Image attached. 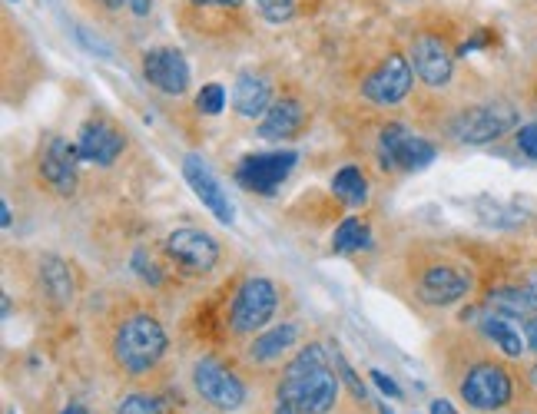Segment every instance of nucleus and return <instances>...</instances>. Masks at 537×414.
Instances as JSON below:
<instances>
[{
  "label": "nucleus",
  "instance_id": "20",
  "mask_svg": "<svg viewBox=\"0 0 537 414\" xmlns=\"http://www.w3.org/2000/svg\"><path fill=\"white\" fill-rule=\"evenodd\" d=\"M481 328H484V335H488L491 342L498 345L504 355L518 358V355L524 352V338H521L518 328L511 325V318H508V315H501V312L484 315V318H481Z\"/></svg>",
  "mask_w": 537,
  "mask_h": 414
},
{
  "label": "nucleus",
  "instance_id": "5",
  "mask_svg": "<svg viewBox=\"0 0 537 414\" xmlns=\"http://www.w3.org/2000/svg\"><path fill=\"white\" fill-rule=\"evenodd\" d=\"M276 285L269 279H249L242 289L236 292L233 312H229V325H233L236 335H252L256 328H262L276 312Z\"/></svg>",
  "mask_w": 537,
  "mask_h": 414
},
{
  "label": "nucleus",
  "instance_id": "19",
  "mask_svg": "<svg viewBox=\"0 0 537 414\" xmlns=\"http://www.w3.org/2000/svg\"><path fill=\"white\" fill-rule=\"evenodd\" d=\"M488 305L501 315H537V295L524 285H514V289H494L488 295Z\"/></svg>",
  "mask_w": 537,
  "mask_h": 414
},
{
  "label": "nucleus",
  "instance_id": "29",
  "mask_svg": "<svg viewBox=\"0 0 537 414\" xmlns=\"http://www.w3.org/2000/svg\"><path fill=\"white\" fill-rule=\"evenodd\" d=\"M518 150L528 159H537V123H528L518 130Z\"/></svg>",
  "mask_w": 537,
  "mask_h": 414
},
{
  "label": "nucleus",
  "instance_id": "18",
  "mask_svg": "<svg viewBox=\"0 0 537 414\" xmlns=\"http://www.w3.org/2000/svg\"><path fill=\"white\" fill-rule=\"evenodd\" d=\"M269 83L256 77V73H242V77L236 80L233 87V106L239 116H249V120H256V116H266L269 110Z\"/></svg>",
  "mask_w": 537,
  "mask_h": 414
},
{
  "label": "nucleus",
  "instance_id": "35",
  "mask_svg": "<svg viewBox=\"0 0 537 414\" xmlns=\"http://www.w3.org/2000/svg\"><path fill=\"white\" fill-rule=\"evenodd\" d=\"M93 4H100L103 10H120L126 4H133V0H93Z\"/></svg>",
  "mask_w": 537,
  "mask_h": 414
},
{
  "label": "nucleus",
  "instance_id": "32",
  "mask_svg": "<svg viewBox=\"0 0 537 414\" xmlns=\"http://www.w3.org/2000/svg\"><path fill=\"white\" fill-rule=\"evenodd\" d=\"M133 262H136V272H140L146 282L160 285V272H156V269H153V262H150V265H146V256H143V252H136V259H133Z\"/></svg>",
  "mask_w": 537,
  "mask_h": 414
},
{
  "label": "nucleus",
  "instance_id": "4",
  "mask_svg": "<svg viewBox=\"0 0 537 414\" xmlns=\"http://www.w3.org/2000/svg\"><path fill=\"white\" fill-rule=\"evenodd\" d=\"M378 150H382V163L388 169H405V173H418L435 163V143H428L425 136H415L402 123H388L382 136H378Z\"/></svg>",
  "mask_w": 537,
  "mask_h": 414
},
{
  "label": "nucleus",
  "instance_id": "40",
  "mask_svg": "<svg viewBox=\"0 0 537 414\" xmlns=\"http://www.w3.org/2000/svg\"><path fill=\"white\" fill-rule=\"evenodd\" d=\"M63 414H87V408H83V405H70Z\"/></svg>",
  "mask_w": 537,
  "mask_h": 414
},
{
  "label": "nucleus",
  "instance_id": "1",
  "mask_svg": "<svg viewBox=\"0 0 537 414\" xmlns=\"http://www.w3.org/2000/svg\"><path fill=\"white\" fill-rule=\"evenodd\" d=\"M335 398H339V381L329 371L322 345H305L282 375L279 401H289L302 414H325Z\"/></svg>",
  "mask_w": 537,
  "mask_h": 414
},
{
  "label": "nucleus",
  "instance_id": "28",
  "mask_svg": "<svg viewBox=\"0 0 537 414\" xmlns=\"http://www.w3.org/2000/svg\"><path fill=\"white\" fill-rule=\"evenodd\" d=\"M117 414H160V398L153 395H130L120 401Z\"/></svg>",
  "mask_w": 537,
  "mask_h": 414
},
{
  "label": "nucleus",
  "instance_id": "16",
  "mask_svg": "<svg viewBox=\"0 0 537 414\" xmlns=\"http://www.w3.org/2000/svg\"><path fill=\"white\" fill-rule=\"evenodd\" d=\"M123 133L117 130V126H110V123H87L80 130V143H77V150H80V159H87V163H100V166H110L113 159H117L123 153Z\"/></svg>",
  "mask_w": 537,
  "mask_h": 414
},
{
  "label": "nucleus",
  "instance_id": "27",
  "mask_svg": "<svg viewBox=\"0 0 537 414\" xmlns=\"http://www.w3.org/2000/svg\"><path fill=\"white\" fill-rule=\"evenodd\" d=\"M196 106H199V113H209V116H216L219 110L226 106V90L219 87V83H209V87L199 90V97H196Z\"/></svg>",
  "mask_w": 537,
  "mask_h": 414
},
{
  "label": "nucleus",
  "instance_id": "17",
  "mask_svg": "<svg viewBox=\"0 0 537 414\" xmlns=\"http://www.w3.org/2000/svg\"><path fill=\"white\" fill-rule=\"evenodd\" d=\"M302 120H305V113H302V106L296 100H279V103L269 106L266 116H262L259 136H262V140H286V136L299 133Z\"/></svg>",
  "mask_w": 537,
  "mask_h": 414
},
{
  "label": "nucleus",
  "instance_id": "23",
  "mask_svg": "<svg viewBox=\"0 0 537 414\" xmlns=\"http://www.w3.org/2000/svg\"><path fill=\"white\" fill-rule=\"evenodd\" d=\"M332 189H335V196H339L342 203H349V206H362L368 199V183H365V176L358 173L355 166L339 169L335 179H332Z\"/></svg>",
  "mask_w": 537,
  "mask_h": 414
},
{
  "label": "nucleus",
  "instance_id": "7",
  "mask_svg": "<svg viewBox=\"0 0 537 414\" xmlns=\"http://www.w3.org/2000/svg\"><path fill=\"white\" fill-rule=\"evenodd\" d=\"M461 398L475 411H498L511 401V378L498 365H478L461 381Z\"/></svg>",
  "mask_w": 537,
  "mask_h": 414
},
{
  "label": "nucleus",
  "instance_id": "15",
  "mask_svg": "<svg viewBox=\"0 0 537 414\" xmlns=\"http://www.w3.org/2000/svg\"><path fill=\"white\" fill-rule=\"evenodd\" d=\"M77 159V146H70L63 136H54L44 150V159H40V173H44V179L57 193H73V186H77Z\"/></svg>",
  "mask_w": 537,
  "mask_h": 414
},
{
  "label": "nucleus",
  "instance_id": "12",
  "mask_svg": "<svg viewBox=\"0 0 537 414\" xmlns=\"http://www.w3.org/2000/svg\"><path fill=\"white\" fill-rule=\"evenodd\" d=\"M471 289V279L461 269H455V265H428L425 272L418 275V299L425 305H435V309H441V305H451L458 299H465Z\"/></svg>",
  "mask_w": 537,
  "mask_h": 414
},
{
  "label": "nucleus",
  "instance_id": "6",
  "mask_svg": "<svg viewBox=\"0 0 537 414\" xmlns=\"http://www.w3.org/2000/svg\"><path fill=\"white\" fill-rule=\"evenodd\" d=\"M193 385H196L199 395H203L209 405L219 408V411H236L242 401H246V388H242V381L229 368L213 362V358L196 362Z\"/></svg>",
  "mask_w": 537,
  "mask_h": 414
},
{
  "label": "nucleus",
  "instance_id": "41",
  "mask_svg": "<svg viewBox=\"0 0 537 414\" xmlns=\"http://www.w3.org/2000/svg\"><path fill=\"white\" fill-rule=\"evenodd\" d=\"M534 381H537V368H534Z\"/></svg>",
  "mask_w": 537,
  "mask_h": 414
},
{
  "label": "nucleus",
  "instance_id": "34",
  "mask_svg": "<svg viewBox=\"0 0 537 414\" xmlns=\"http://www.w3.org/2000/svg\"><path fill=\"white\" fill-rule=\"evenodd\" d=\"M199 7H239L242 0H193Z\"/></svg>",
  "mask_w": 537,
  "mask_h": 414
},
{
  "label": "nucleus",
  "instance_id": "42",
  "mask_svg": "<svg viewBox=\"0 0 537 414\" xmlns=\"http://www.w3.org/2000/svg\"><path fill=\"white\" fill-rule=\"evenodd\" d=\"M10 4H17V0H10Z\"/></svg>",
  "mask_w": 537,
  "mask_h": 414
},
{
  "label": "nucleus",
  "instance_id": "11",
  "mask_svg": "<svg viewBox=\"0 0 537 414\" xmlns=\"http://www.w3.org/2000/svg\"><path fill=\"white\" fill-rule=\"evenodd\" d=\"M143 77L166 97H179L189 87V63L176 47H156L143 57Z\"/></svg>",
  "mask_w": 537,
  "mask_h": 414
},
{
  "label": "nucleus",
  "instance_id": "10",
  "mask_svg": "<svg viewBox=\"0 0 537 414\" xmlns=\"http://www.w3.org/2000/svg\"><path fill=\"white\" fill-rule=\"evenodd\" d=\"M408 90H412V67H408V60L402 53H388L382 67H378L362 87L365 97L378 106H395L398 100L408 97Z\"/></svg>",
  "mask_w": 537,
  "mask_h": 414
},
{
  "label": "nucleus",
  "instance_id": "13",
  "mask_svg": "<svg viewBox=\"0 0 537 414\" xmlns=\"http://www.w3.org/2000/svg\"><path fill=\"white\" fill-rule=\"evenodd\" d=\"M183 176H186V183L193 186V193H196L199 203H203L209 212H213V216L223 222V226H229V222L236 219L233 203L226 199L223 186H219V179L213 176V169H209L203 159H199V156H186Z\"/></svg>",
  "mask_w": 537,
  "mask_h": 414
},
{
  "label": "nucleus",
  "instance_id": "30",
  "mask_svg": "<svg viewBox=\"0 0 537 414\" xmlns=\"http://www.w3.org/2000/svg\"><path fill=\"white\" fill-rule=\"evenodd\" d=\"M335 368H339V375L345 378V385H349V388L355 391V398H365V388H362V381H358V378L352 375V368L345 365V358H342V355H335Z\"/></svg>",
  "mask_w": 537,
  "mask_h": 414
},
{
  "label": "nucleus",
  "instance_id": "38",
  "mask_svg": "<svg viewBox=\"0 0 537 414\" xmlns=\"http://www.w3.org/2000/svg\"><path fill=\"white\" fill-rule=\"evenodd\" d=\"M0 212H4V216H0V222H4V229H10V222H14V216H10V203L0 206Z\"/></svg>",
  "mask_w": 537,
  "mask_h": 414
},
{
  "label": "nucleus",
  "instance_id": "24",
  "mask_svg": "<svg viewBox=\"0 0 537 414\" xmlns=\"http://www.w3.org/2000/svg\"><path fill=\"white\" fill-rule=\"evenodd\" d=\"M368 242V226L362 219H345L339 229H335V239H332V249L345 256V252H355L362 249Z\"/></svg>",
  "mask_w": 537,
  "mask_h": 414
},
{
  "label": "nucleus",
  "instance_id": "33",
  "mask_svg": "<svg viewBox=\"0 0 537 414\" xmlns=\"http://www.w3.org/2000/svg\"><path fill=\"white\" fill-rule=\"evenodd\" d=\"M524 338H528V348H534V352H537V315L528 322V328H524Z\"/></svg>",
  "mask_w": 537,
  "mask_h": 414
},
{
  "label": "nucleus",
  "instance_id": "25",
  "mask_svg": "<svg viewBox=\"0 0 537 414\" xmlns=\"http://www.w3.org/2000/svg\"><path fill=\"white\" fill-rule=\"evenodd\" d=\"M478 209H481V219L488 222V226H494V229H514V226H521V222H524L521 209L494 203V199H481Z\"/></svg>",
  "mask_w": 537,
  "mask_h": 414
},
{
  "label": "nucleus",
  "instance_id": "39",
  "mask_svg": "<svg viewBox=\"0 0 537 414\" xmlns=\"http://www.w3.org/2000/svg\"><path fill=\"white\" fill-rule=\"evenodd\" d=\"M133 10L136 14H146V10H150V0H133Z\"/></svg>",
  "mask_w": 537,
  "mask_h": 414
},
{
  "label": "nucleus",
  "instance_id": "31",
  "mask_svg": "<svg viewBox=\"0 0 537 414\" xmlns=\"http://www.w3.org/2000/svg\"><path fill=\"white\" fill-rule=\"evenodd\" d=\"M372 381H375L378 388L385 391L388 398H402V388H398L392 378H385V375H382V371H378V368H372Z\"/></svg>",
  "mask_w": 537,
  "mask_h": 414
},
{
  "label": "nucleus",
  "instance_id": "37",
  "mask_svg": "<svg viewBox=\"0 0 537 414\" xmlns=\"http://www.w3.org/2000/svg\"><path fill=\"white\" fill-rule=\"evenodd\" d=\"M276 414H302L296 405H289V401H279V408H276Z\"/></svg>",
  "mask_w": 537,
  "mask_h": 414
},
{
  "label": "nucleus",
  "instance_id": "3",
  "mask_svg": "<svg viewBox=\"0 0 537 414\" xmlns=\"http://www.w3.org/2000/svg\"><path fill=\"white\" fill-rule=\"evenodd\" d=\"M518 126V110L508 103H484V106H471L451 123V133L458 136L461 143L468 146H484L498 136L511 133Z\"/></svg>",
  "mask_w": 537,
  "mask_h": 414
},
{
  "label": "nucleus",
  "instance_id": "22",
  "mask_svg": "<svg viewBox=\"0 0 537 414\" xmlns=\"http://www.w3.org/2000/svg\"><path fill=\"white\" fill-rule=\"evenodd\" d=\"M292 342H296V328H292V325H279V328H272V332L259 335L256 345L249 348V355L256 358V362H272V358H279Z\"/></svg>",
  "mask_w": 537,
  "mask_h": 414
},
{
  "label": "nucleus",
  "instance_id": "14",
  "mask_svg": "<svg viewBox=\"0 0 537 414\" xmlns=\"http://www.w3.org/2000/svg\"><path fill=\"white\" fill-rule=\"evenodd\" d=\"M412 63H415V73L428 83V87H445V83L451 80V70H455V60H451L448 44L441 37H431V34L415 37Z\"/></svg>",
  "mask_w": 537,
  "mask_h": 414
},
{
  "label": "nucleus",
  "instance_id": "26",
  "mask_svg": "<svg viewBox=\"0 0 537 414\" xmlns=\"http://www.w3.org/2000/svg\"><path fill=\"white\" fill-rule=\"evenodd\" d=\"M256 7L269 24H282L296 14V0H256Z\"/></svg>",
  "mask_w": 537,
  "mask_h": 414
},
{
  "label": "nucleus",
  "instance_id": "9",
  "mask_svg": "<svg viewBox=\"0 0 537 414\" xmlns=\"http://www.w3.org/2000/svg\"><path fill=\"white\" fill-rule=\"evenodd\" d=\"M166 252L176 265H183L186 272H209L219 262V246L216 239L203 229H176L166 239Z\"/></svg>",
  "mask_w": 537,
  "mask_h": 414
},
{
  "label": "nucleus",
  "instance_id": "2",
  "mask_svg": "<svg viewBox=\"0 0 537 414\" xmlns=\"http://www.w3.org/2000/svg\"><path fill=\"white\" fill-rule=\"evenodd\" d=\"M166 352V332L153 315L136 312L123 318L113 338V358L126 375H146Z\"/></svg>",
  "mask_w": 537,
  "mask_h": 414
},
{
  "label": "nucleus",
  "instance_id": "8",
  "mask_svg": "<svg viewBox=\"0 0 537 414\" xmlns=\"http://www.w3.org/2000/svg\"><path fill=\"white\" fill-rule=\"evenodd\" d=\"M296 153H256L246 156L236 169V179L249 193H276V186L292 173L296 166Z\"/></svg>",
  "mask_w": 537,
  "mask_h": 414
},
{
  "label": "nucleus",
  "instance_id": "36",
  "mask_svg": "<svg viewBox=\"0 0 537 414\" xmlns=\"http://www.w3.org/2000/svg\"><path fill=\"white\" fill-rule=\"evenodd\" d=\"M431 414H458L448 401H431Z\"/></svg>",
  "mask_w": 537,
  "mask_h": 414
},
{
  "label": "nucleus",
  "instance_id": "21",
  "mask_svg": "<svg viewBox=\"0 0 537 414\" xmlns=\"http://www.w3.org/2000/svg\"><path fill=\"white\" fill-rule=\"evenodd\" d=\"M40 279H44V289L57 305H67L73 299V275H70L67 262L47 256L44 262H40Z\"/></svg>",
  "mask_w": 537,
  "mask_h": 414
}]
</instances>
